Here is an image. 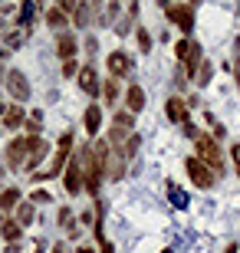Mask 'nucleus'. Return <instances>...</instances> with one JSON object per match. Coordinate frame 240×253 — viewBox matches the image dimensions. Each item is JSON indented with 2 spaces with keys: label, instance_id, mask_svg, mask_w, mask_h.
<instances>
[{
  "label": "nucleus",
  "instance_id": "nucleus-14",
  "mask_svg": "<svg viewBox=\"0 0 240 253\" xmlns=\"http://www.w3.org/2000/svg\"><path fill=\"white\" fill-rule=\"evenodd\" d=\"M86 135H89V138H96V135H99V128H102V105H89V109H86Z\"/></svg>",
  "mask_w": 240,
  "mask_h": 253
},
{
  "label": "nucleus",
  "instance_id": "nucleus-8",
  "mask_svg": "<svg viewBox=\"0 0 240 253\" xmlns=\"http://www.w3.org/2000/svg\"><path fill=\"white\" fill-rule=\"evenodd\" d=\"M66 191L69 194H79V191H86V174H83V161L73 158L69 165H66V178H63Z\"/></svg>",
  "mask_w": 240,
  "mask_h": 253
},
{
  "label": "nucleus",
  "instance_id": "nucleus-23",
  "mask_svg": "<svg viewBox=\"0 0 240 253\" xmlns=\"http://www.w3.org/2000/svg\"><path fill=\"white\" fill-rule=\"evenodd\" d=\"M47 151H49V141H43V138H40V145L33 148V155H30V161H27V171H30V168H37V165H40V158H43Z\"/></svg>",
  "mask_w": 240,
  "mask_h": 253
},
{
  "label": "nucleus",
  "instance_id": "nucleus-42",
  "mask_svg": "<svg viewBox=\"0 0 240 253\" xmlns=\"http://www.w3.org/2000/svg\"><path fill=\"white\" fill-rule=\"evenodd\" d=\"M0 178H3V165H0Z\"/></svg>",
  "mask_w": 240,
  "mask_h": 253
},
{
  "label": "nucleus",
  "instance_id": "nucleus-33",
  "mask_svg": "<svg viewBox=\"0 0 240 253\" xmlns=\"http://www.w3.org/2000/svg\"><path fill=\"white\" fill-rule=\"evenodd\" d=\"M20 250H23L20 244H7V253H20Z\"/></svg>",
  "mask_w": 240,
  "mask_h": 253
},
{
  "label": "nucleus",
  "instance_id": "nucleus-30",
  "mask_svg": "<svg viewBox=\"0 0 240 253\" xmlns=\"http://www.w3.org/2000/svg\"><path fill=\"white\" fill-rule=\"evenodd\" d=\"M23 40H27V33H17V30H13V33H7V49H17Z\"/></svg>",
  "mask_w": 240,
  "mask_h": 253
},
{
  "label": "nucleus",
  "instance_id": "nucleus-2",
  "mask_svg": "<svg viewBox=\"0 0 240 253\" xmlns=\"http://www.w3.org/2000/svg\"><path fill=\"white\" fill-rule=\"evenodd\" d=\"M69 148H73V131H63L59 135V141H56V155L53 161H49V168L47 171H37V181H47V178H59L66 171V165H69Z\"/></svg>",
  "mask_w": 240,
  "mask_h": 253
},
{
  "label": "nucleus",
  "instance_id": "nucleus-13",
  "mask_svg": "<svg viewBox=\"0 0 240 253\" xmlns=\"http://www.w3.org/2000/svg\"><path fill=\"white\" fill-rule=\"evenodd\" d=\"M165 112H168V119H171L175 125H185L188 122V102H181L178 95H171V99L165 102Z\"/></svg>",
  "mask_w": 240,
  "mask_h": 253
},
{
  "label": "nucleus",
  "instance_id": "nucleus-21",
  "mask_svg": "<svg viewBox=\"0 0 240 253\" xmlns=\"http://www.w3.org/2000/svg\"><path fill=\"white\" fill-rule=\"evenodd\" d=\"M0 234H3V240H7V244H17L20 234H23V227H20L17 220H7V224L0 227Z\"/></svg>",
  "mask_w": 240,
  "mask_h": 253
},
{
  "label": "nucleus",
  "instance_id": "nucleus-38",
  "mask_svg": "<svg viewBox=\"0 0 240 253\" xmlns=\"http://www.w3.org/2000/svg\"><path fill=\"white\" fill-rule=\"evenodd\" d=\"M3 224H7V217H3V211H0V227H3Z\"/></svg>",
  "mask_w": 240,
  "mask_h": 253
},
{
  "label": "nucleus",
  "instance_id": "nucleus-40",
  "mask_svg": "<svg viewBox=\"0 0 240 253\" xmlns=\"http://www.w3.org/2000/svg\"><path fill=\"white\" fill-rule=\"evenodd\" d=\"M197 3H201V0H191V7H197Z\"/></svg>",
  "mask_w": 240,
  "mask_h": 253
},
{
  "label": "nucleus",
  "instance_id": "nucleus-18",
  "mask_svg": "<svg viewBox=\"0 0 240 253\" xmlns=\"http://www.w3.org/2000/svg\"><path fill=\"white\" fill-rule=\"evenodd\" d=\"M119 79H115V76H109V79H105V83H102V99H105V105H115L119 102Z\"/></svg>",
  "mask_w": 240,
  "mask_h": 253
},
{
  "label": "nucleus",
  "instance_id": "nucleus-9",
  "mask_svg": "<svg viewBox=\"0 0 240 253\" xmlns=\"http://www.w3.org/2000/svg\"><path fill=\"white\" fill-rule=\"evenodd\" d=\"M76 85H79L86 95H99V92H102L99 73H96V66H93V63H86L83 69H79V76H76Z\"/></svg>",
  "mask_w": 240,
  "mask_h": 253
},
{
  "label": "nucleus",
  "instance_id": "nucleus-17",
  "mask_svg": "<svg viewBox=\"0 0 240 253\" xmlns=\"http://www.w3.org/2000/svg\"><path fill=\"white\" fill-rule=\"evenodd\" d=\"M20 227H27V224H33L37 220V207H33V201H20L17 204V217H13Z\"/></svg>",
  "mask_w": 240,
  "mask_h": 253
},
{
  "label": "nucleus",
  "instance_id": "nucleus-39",
  "mask_svg": "<svg viewBox=\"0 0 240 253\" xmlns=\"http://www.w3.org/2000/svg\"><path fill=\"white\" fill-rule=\"evenodd\" d=\"M0 79H7V76H3V63H0Z\"/></svg>",
  "mask_w": 240,
  "mask_h": 253
},
{
  "label": "nucleus",
  "instance_id": "nucleus-36",
  "mask_svg": "<svg viewBox=\"0 0 240 253\" xmlns=\"http://www.w3.org/2000/svg\"><path fill=\"white\" fill-rule=\"evenodd\" d=\"M224 253H237V244H231V247H227V250H224Z\"/></svg>",
  "mask_w": 240,
  "mask_h": 253
},
{
  "label": "nucleus",
  "instance_id": "nucleus-26",
  "mask_svg": "<svg viewBox=\"0 0 240 253\" xmlns=\"http://www.w3.org/2000/svg\"><path fill=\"white\" fill-rule=\"evenodd\" d=\"M211 76H214V66L211 63H201V69H197V76H194V83L207 85V83H211Z\"/></svg>",
  "mask_w": 240,
  "mask_h": 253
},
{
  "label": "nucleus",
  "instance_id": "nucleus-28",
  "mask_svg": "<svg viewBox=\"0 0 240 253\" xmlns=\"http://www.w3.org/2000/svg\"><path fill=\"white\" fill-rule=\"evenodd\" d=\"M119 13H122V7L115 3V0H112L109 7H105V13H102V27H109V23H112L115 17H119Z\"/></svg>",
  "mask_w": 240,
  "mask_h": 253
},
{
  "label": "nucleus",
  "instance_id": "nucleus-34",
  "mask_svg": "<svg viewBox=\"0 0 240 253\" xmlns=\"http://www.w3.org/2000/svg\"><path fill=\"white\" fill-rule=\"evenodd\" d=\"M3 115H7V105L0 102V122H3Z\"/></svg>",
  "mask_w": 240,
  "mask_h": 253
},
{
  "label": "nucleus",
  "instance_id": "nucleus-27",
  "mask_svg": "<svg viewBox=\"0 0 240 253\" xmlns=\"http://www.w3.org/2000/svg\"><path fill=\"white\" fill-rule=\"evenodd\" d=\"M135 40H139V49H142V53H151V37H148V30H145V27L135 30Z\"/></svg>",
  "mask_w": 240,
  "mask_h": 253
},
{
  "label": "nucleus",
  "instance_id": "nucleus-25",
  "mask_svg": "<svg viewBox=\"0 0 240 253\" xmlns=\"http://www.w3.org/2000/svg\"><path fill=\"white\" fill-rule=\"evenodd\" d=\"M112 125H119V128H132V125H135V112H129V109L115 112V122H112Z\"/></svg>",
  "mask_w": 240,
  "mask_h": 253
},
{
  "label": "nucleus",
  "instance_id": "nucleus-15",
  "mask_svg": "<svg viewBox=\"0 0 240 253\" xmlns=\"http://www.w3.org/2000/svg\"><path fill=\"white\" fill-rule=\"evenodd\" d=\"M27 119H30V115L23 112V105H7V115H3V125H7L10 131H17V128H23V125H27Z\"/></svg>",
  "mask_w": 240,
  "mask_h": 253
},
{
  "label": "nucleus",
  "instance_id": "nucleus-20",
  "mask_svg": "<svg viewBox=\"0 0 240 253\" xmlns=\"http://www.w3.org/2000/svg\"><path fill=\"white\" fill-rule=\"evenodd\" d=\"M168 194H171V204H175V207H181V211H185V207H188V204H191V197H188V194H185V191L178 188L175 181H168Z\"/></svg>",
  "mask_w": 240,
  "mask_h": 253
},
{
  "label": "nucleus",
  "instance_id": "nucleus-29",
  "mask_svg": "<svg viewBox=\"0 0 240 253\" xmlns=\"http://www.w3.org/2000/svg\"><path fill=\"white\" fill-rule=\"evenodd\" d=\"M79 69H83V66H76V59H66V63H63V76H66V79L79 76Z\"/></svg>",
  "mask_w": 240,
  "mask_h": 253
},
{
  "label": "nucleus",
  "instance_id": "nucleus-22",
  "mask_svg": "<svg viewBox=\"0 0 240 253\" xmlns=\"http://www.w3.org/2000/svg\"><path fill=\"white\" fill-rule=\"evenodd\" d=\"M20 204V191L17 188H7L3 194H0V211H10V207Z\"/></svg>",
  "mask_w": 240,
  "mask_h": 253
},
{
  "label": "nucleus",
  "instance_id": "nucleus-19",
  "mask_svg": "<svg viewBox=\"0 0 240 253\" xmlns=\"http://www.w3.org/2000/svg\"><path fill=\"white\" fill-rule=\"evenodd\" d=\"M73 20H76V27H89V23H93V0H89V3H79Z\"/></svg>",
  "mask_w": 240,
  "mask_h": 253
},
{
  "label": "nucleus",
  "instance_id": "nucleus-7",
  "mask_svg": "<svg viewBox=\"0 0 240 253\" xmlns=\"http://www.w3.org/2000/svg\"><path fill=\"white\" fill-rule=\"evenodd\" d=\"M7 92L17 99V105H23L30 99V83H27V76L20 73V69H10L7 73Z\"/></svg>",
  "mask_w": 240,
  "mask_h": 253
},
{
  "label": "nucleus",
  "instance_id": "nucleus-10",
  "mask_svg": "<svg viewBox=\"0 0 240 253\" xmlns=\"http://www.w3.org/2000/svg\"><path fill=\"white\" fill-rule=\"evenodd\" d=\"M105 66H109V73L115 76V79H122V76H129L132 59H129V53H122V49H112L109 59H105Z\"/></svg>",
  "mask_w": 240,
  "mask_h": 253
},
{
  "label": "nucleus",
  "instance_id": "nucleus-4",
  "mask_svg": "<svg viewBox=\"0 0 240 253\" xmlns=\"http://www.w3.org/2000/svg\"><path fill=\"white\" fill-rule=\"evenodd\" d=\"M194 145H197V158H201L214 174H221L224 171V155H221V148H217V141H214L211 135H201V138H194Z\"/></svg>",
  "mask_w": 240,
  "mask_h": 253
},
{
  "label": "nucleus",
  "instance_id": "nucleus-11",
  "mask_svg": "<svg viewBox=\"0 0 240 253\" xmlns=\"http://www.w3.org/2000/svg\"><path fill=\"white\" fill-rule=\"evenodd\" d=\"M40 10H43V0H23V7H20V23H23V33H27V37H30L33 20L40 17Z\"/></svg>",
  "mask_w": 240,
  "mask_h": 253
},
{
  "label": "nucleus",
  "instance_id": "nucleus-41",
  "mask_svg": "<svg viewBox=\"0 0 240 253\" xmlns=\"http://www.w3.org/2000/svg\"><path fill=\"white\" fill-rule=\"evenodd\" d=\"M237 83H240V66H237Z\"/></svg>",
  "mask_w": 240,
  "mask_h": 253
},
{
  "label": "nucleus",
  "instance_id": "nucleus-1",
  "mask_svg": "<svg viewBox=\"0 0 240 253\" xmlns=\"http://www.w3.org/2000/svg\"><path fill=\"white\" fill-rule=\"evenodd\" d=\"M37 145H40L37 135H17L13 141H7V165L13 171H23V165L30 161V155H33Z\"/></svg>",
  "mask_w": 240,
  "mask_h": 253
},
{
  "label": "nucleus",
  "instance_id": "nucleus-37",
  "mask_svg": "<svg viewBox=\"0 0 240 253\" xmlns=\"http://www.w3.org/2000/svg\"><path fill=\"white\" fill-rule=\"evenodd\" d=\"M3 59H7V49H0V63H3Z\"/></svg>",
  "mask_w": 240,
  "mask_h": 253
},
{
  "label": "nucleus",
  "instance_id": "nucleus-3",
  "mask_svg": "<svg viewBox=\"0 0 240 253\" xmlns=\"http://www.w3.org/2000/svg\"><path fill=\"white\" fill-rule=\"evenodd\" d=\"M175 56H178V63H185V73L188 76H197V69H201V46L194 43L191 37H181L175 43Z\"/></svg>",
  "mask_w": 240,
  "mask_h": 253
},
{
  "label": "nucleus",
  "instance_id": "nucleus-12",
  "mask_svg": "<svg viewBox=\"0 0 240 253\" xmlns=\"http://www.w3.org/2000/svg\"><path fill=\"white\" fill-rule=\"evenodd\" d=\"M76 46H79V43H76V37L73 33H59V37H56V56L63 59H76Z\"/></svg>",
  "mask_w": 240,
  "mask_h": 253
},
{
  "label": "nucleus",
  "instance_id": "nucleus-6",
  "mask_svg": "<svg viewBox=\"0 0 240 253\" xmlns=\"http://www.w3.org/2000/svg\"><path fill=\"white\" fill-rule=\"evenodd\" d=\"M185 171H188V178H191V181H194V184H197L201 191L214 188V181H217V174H214V171L207 168V165H204V161L197 158V155L185 161Z\"/></svg>",
  "mask_w": 240,
  "mask_h": 253
},
{
  "label": "nucleus",
  "instance_id": "nucleus-5",
  "mask_svg": "<svg viewBox=\"0 0 240 253\" xmlns=\"http://www.w3.org/2000/svg\"><path fill=\"white\" fill-rule=\"evenodd\" d=\"M161 7H165L168 20H171L175 27H181L185 37H191L194 33V7H188V3H171V0H161Z\"/></svg>",
  "mask_w": 240,
  "mask_h": 253
},
{
  "label": "nucleus",
  "instance_id": "nucleus-16",
  "mask_svg": "<svg viewBox=\"0 0 240 253\" xmlns=\"http://www.w3.org/2000/svg\"><path fill=\"white\" fill-rule=\"evenodd\" d=\"M125 105H129V112L139 115L142 109H145V89H142V85H129V89H125Z\"/></svg>",
  "mask_w": 240,
  "mask_h": 253
},
{
  "label": "nucleus",
  "instance_id": "nucleus-32",
  "mask_svg": "<svg viewBox=\"0 0 240 253\" xmlns=\"http://www.w3.org/2000/svg\"><path fill=\"white\" fill-rule=\"evenodd\" d=\"M231 158H234V171H237V178H240V141L231 148Z\"/></svg>",
  "mask_w": 240,
  "mask_h": 253
},
{
  "label": "nucleus",
  "instance_id": "nucleus-24",
  "mask_svg": "<svg viewBox=\"0 0 240 253\" xmlns=\"http://www.w3.org/2000/svg\"><path fill=\"white\" fill-rule=\"evenodd\" d=\"M47 23L53 30H63L66 27V13H63V10H47Z\"/></svg>",
  "mask_w": 240,
  "mask_h": 253
},
{
  "label": "nucleus",
  "instance_id": "nucleus-31",
  "mask_svg": "<svg viewBox=\"0 0 240 253\" xmlns=\"http://www.w3.org/2000/svg\"><path fill=\"white\" fill-rule=\"evenodd\" d=\"M30 201H33V204H47V201H49V191L37 188V191H33V197H30Z\"/></svg>",
  "mask_w": 240,
  "mask_h": 253
},
{
  "label": "nucleus",
  "instance_id": "nucleus-35",
  "mask_svg": "<svg viewBox=\"0 0 240 253\" xmlns=\"http://www.w3.org/2000/svg\"><path fill=\"white\" fill-rule=\"evenodd\" d=\"M79 253H96V250H93V247H79Z\"/></svg>",
  "mask_w": 240,
  "mask_h": 253
}]
</instances>
